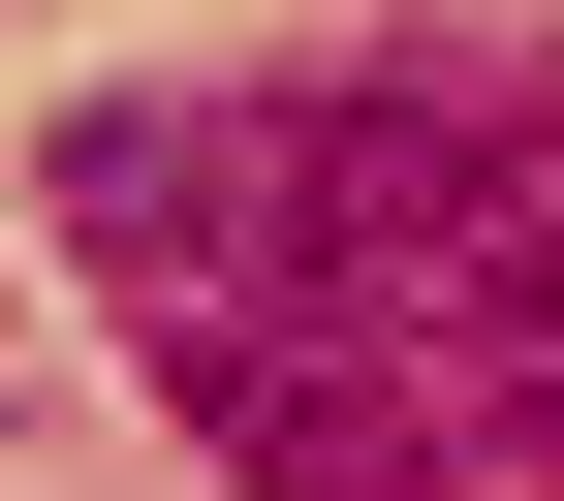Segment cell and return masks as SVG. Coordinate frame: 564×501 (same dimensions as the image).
Masks as SVG:
<instances>
[{
  "mask_svg": "<svg viewBox=\"0 0 564 501\" xmlns=\"http://www.w3.org/2000/svg\"><path fill=\"white\" fill-rule=\"evenodd\" d=\"M126 377L251 501H564V32H345L32 157Z\"/></svg>",
  "mask_w": 564,
  "mask_h": 501,
  "instance_id": "6da1fadb",
  "label": "cell"
}]
</instances>
